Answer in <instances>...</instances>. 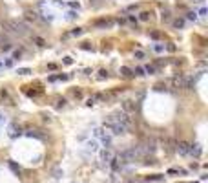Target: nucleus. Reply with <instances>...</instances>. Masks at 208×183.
<instances>
[{
	"label": "nucleus",
	"mask_w": 208,
	"mask_h": 183,
	"mask_svg": "<svg viewBox=\"0 0 208 183\" xmlns=\"http://www.w3.org/2000/svg\"><path fill=\"white\" fill-rule=\"evenodd\" d=\"M121 110L124 112V113H128V115H132V113H135L137 106H135V103H133L132 99H126V101L121 103Z\"/></svg>",
	"instance_id": "7ed1b4c3"
},
{
	"label": "nucleus",
	"mask_w": 208,
	"mask_h": 183,
	"mask_svg": "<svg viewBox=\"0 0 208 183\" xmlns=\"http://www.w3.org/2000/svg\"><path fill=\"white\" fill-rule=\"evenodd\" d=\"M2 28H4V31H13L17 35H26L28 33V26L20 20H6V22H2Z\"/></svg>",
	"instance_id": "f03ea898"
},
{
	"label": "nucleus",
	"mask_w": 208,
	"mask_h": 183,
	"mask_svg": "<svg viewBox=\"0 0 208 183\" xmlns=\"http://www.w3.org/2000/svg\"><path fill=\"white\" fill-rule=\"evenodd\" d=\"M175 150L179 152V154H183V156H188L190 154V145H188L186 141H179V143H175Z\"/></svg>",
	"instance_id": "39448f33"
},
{
	"label": "nucleus",
	"mask_w": 208,
	"mask_h": 183,
	"mask_svg": "<svg viewBox=\"0 0 208 183\" xmlns=\"http://www.w3.org/2000/svg\"><path fill=\"white\" fill-rule=\"evenodd\" d=\"M108 77V73L106 72H101V75H99V79H106Z\"/></svg>",
	"instance_id": "dca6fc26"
},
{
	"label": "nucleus",
	"mask_w": 208,
	"mask_h": 183,
	"mask_svg": "<svg viewBox=\"0 0 208 183\" xmlns=\"http://www.w3.org/2000/svg\"><path fill=\"white\" fill-rule=\"evenodd\" d=\"M104 128H108V130H110L111 134H115V136H122V134H126V132H128V128L122 125L121 121H117V117L113 115V113L106 117V121H104Z\"/></svg>",
	"instance_id": "f257e3e1"
},
{
	"label": "nucleus",
	"mask_w": 208,
	"mask_h": 183,
	"mask_svg": "<svg viewBox=\"0 0 208 183\" xmlns=\"http://www.w3.org/2000/svg\"><path fill=\"white\" fill-rule=\"evenodd\" d=\"M188 18H190V20H195L197 17H195V13H188Z\"/></svg>",
	"instance_id": "4468645a"
},
{
	"label": "nucleus",
	"mask_w": 208,
	"mask_h": 183,
	"mask_svg": "<svg viewBox=\"0 0 208 183\" xmlns=\"http://www.w3.org/2000/svg\"><path fill=\"white\" fill-rule=\"evenodd\" d=\"M192 81L190 79H185V77H175L173 79V86L175 88H190Z\"/></svg>",
	"instance_id": "20e7f679"
},
{
	"label": "nucleus",
	"mask_w": 208,
	"mask_h": 183,
	"mask_svg": "<svg viewBox=\"0 0 208 183\" xmlns=\"http://www.w3.org/2000/svg\"><path fill=\"white\" fill-rule=\"evenodd\" d=\"M146 72H148V73H153V72H155V68H153V66H148Z\"/></svg>",
	"instance_id": "2eb2a0df"
},
{
	"label": "nucleus",
	"mask_w": 208,
	"mask_h": 183,
	"mask_svg": "<svg viewBox=\"0 0 208 183\" xmlns=\"http://www.w3.org/2000/svg\"><path fill=\"white\" fill-rule=\"evenodd\" d=\"M142 72H144V70H142V68H137V70L133 72V75H144V73H142Z\"/></svg>",
	"instance_id": "f8f14e48"
},
{
	"label": "nucleus",
	"mask_w": 208,
	"mask_h": 183,
	"mask_svg": "<svg viewBox=\"0 0 208 183\" xmlns=\"http://www.w3.org/2000/svg\"><path fill=\"white\" fill-rule=\"evenodd\" d=\"M101 159H102L104 163H111V159H113L111 150H104V152H102V156H101Z\"/></svg>",
	"instance_id": "423d86ee"
},
{
	"label": "nucleus",
	"mask_w": 208,
	"mask_h": 183,
	"mask_svg": "<svg viewBox=\"0 0 208 183\" xmlns=\"http://www.w3.org/2000/svg\"><path fill=\"white\" fill-rule=\"evenodd\" d=\"M162 20H170V11H162Z\"/></svg>",
	"instance_id": "9d476101"
},
{
	"label": "nucleus",
	"mask_w": 208,
	"mask_h": 183,
	"mask_svg": "<svg viewBox=\"0 0 208 183\" xmlns=\"http://www.w3.org/2000/svg\"><path fill=\"white\" fill-rule=\"evenodd\" d=\"M121 73H122V75H124V77H132V75H133L130 68H121Z\"/></svg>",
	"instance_id": "6e6552de"
},
{
	"label": "nucleus",
	"mask_w": 208,
	"mask_h": 183,
	"mask_svg": "<svg viewBox=\"0 0 208 183\" xmlns=\"http://www.w3.org/2000/svg\"><path fill=\"white\" fill-rule=\"evenodd\" d=\"M17 73H20V75H28V73H31V70H29V68H22V70H18Z\"/></svg>",
	"instance_id": "1a4fd4ad"
},
{
	"label": "nucleus",
	"mask_w": 208,
	"mask_h": 183,
	"mask_svg": "<svg viewBox=\"0 0 208 183\" xmlns=\"http://www.w3.org/2000/svg\"><path fill=\"white\" fill-rule=\"evenodd\" d=\"M183 24H185L183 20H175V22H173V26H175V28H183Z\"/></svg>",
	"instance_id": "ddd939ff"
},
{
	"label": "nucleus",
	"mask_w": 208,
	"mask_h": 183,
	"mask_svg": "<svg viewBox=\"0 0 208 183\" xmlns=\"http://www.w3.org/2000/svg\"><path fill=\"white\" fill-rule=\"evenodd\" d=\"M148 18H150V13H148V11L141 13V20H148Z\"/></svg>",
	"instance_id": "9b49d317"
},
{
	"label": "nucleus",
	"mask_w": 208,
	"mask_h": 183,
	"mask_svg": "<svg viewBox=\"0 0 208 183\" xmlns=\"http://www.w3.org/2000/svg\"><path fill=\"white\" fill-rule=\"evenodd\" d=\"M26 18H28V20L37 22V20H38V15H37V13H33V11H28V13H26Z\"/></svg>",
	"instance_id": "0eeeda50"
},
{
	"label": "nucleus",
	"mask_w": 208,
	"mask_h": 183,
	"mask_svg": "<svg viewBox=\"0 0 208 183\" xmlns=\"http://www.w3.org/2000/svg\"><path fill=\"white\" fill-rule=\"evenodd\" d=\"M192 2H195V4H201V2H203V0H192Z\"/></svg>",
	"instance_id": "a211bd4d"
},
{
	"label": "nucleus",
	"mask_w": 208,
	"mask_h": 183,
	"mask_svg": "<svg viewBox=\"0 0 208 183\" xmlns=\"http://www.w3.org/2000/svg\"><path fill=\"white\" fill-rule=\"evenodd\" d=\"M35 41H37L38 46H44V41H42V38H35Z\"/></svg>",
	"instance_id": "f3484780"
}]
</instances>
